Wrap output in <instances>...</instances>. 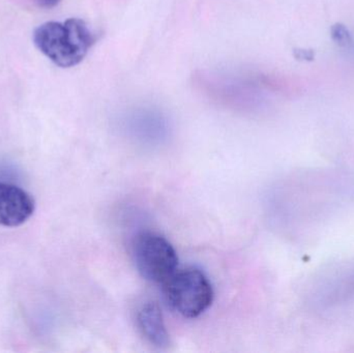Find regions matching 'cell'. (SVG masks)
<instances>
[{"instance_id": "5b68a950", "label": "cell", "mask_w": 354, "mask_h": 353, "mask_svg": "<svg viewBox=\"0 0 354 353\" xmlns=\"http://www.w3.org/2000/svg\"><path fill=\"white\" fill-rule=\"evenodd\" d=\"M137 325L143 337L159 348L169 344V334L164 321L163 314L158 304L147 302L137 311Z\"/></svg>"}, {"instance_id": "3957f363", "label": "cell", "mask_w": 354, "mask_h": 353, "mask_svg": "<svg viewBox=\"0 0 354 353\" xmlns=\"http://www.w3.org/2000/svg\"><path fill=\"white\" fill-rule=\"evenodd\" d=\"M132 254L136 269L147 281L163 284L177 271L178 257L171 242L161 234L142 231L135 236Z\"/></svg>"}, {"instance_id": "6da1fadb", "label": "cell", "mask_w": 354, "mask_h": 353, "mask_svg": "<svg viewBox=\"0 0 354 353\" xmlns=\"http://www.w3.org/2000/svg\"><path fill=\"white\" fill-rule=\"evenodd\" d=\"M33 41L56 66L72 68L86 57L95 37L85 21L70 18L62 22L44 23L33 32Z\"/></svg>"}, {"instance_id": "277c9868", "label": "cell", "mask_w": 354, "mask_h": 353, "mask_svg": "<svg viewBox=\"0 0 354 353\" xmlns=\"http://www.w3.org/2000/svg\"><path fill=\"white\" fill-rule=\"evenodd\" d=\"M35 211L33 197L20 187L0 182V226L19 227L26 223Z\"/></svg>"}, {"instance_id": "8992f818", "label": "cell", "mask_w": 354, "mask_h": 353, "mask_svg": "<svg viewBox=\"0 0 354 353\" xmlns=\"http://www.w3.org/2000/svg\"><path fill=\"white\" fill-rule=\"evenodd\" d=\"M37 1H39V6H43V8H51L57 6L62 0H37Z\"/></svg>"}, {"instance_id": "7a4b0ae2", "label": "cell", "mask_w": 354, "mask_h": 353, "mask_svg": "<svg viewBox=\"0 0 354 353\" xmlns=\"http://www.w3.org/2000/svg\"><path fill=\"white\" fill-rule=\"evenodd\" d=\"M162 286L170 308L187 318L203 314L214 302L212 283L204 273L194 267L177 269Z\"/></svg>"}]
</instances>
